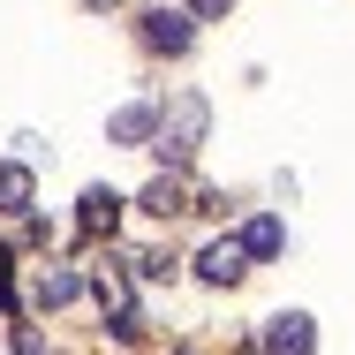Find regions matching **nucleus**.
I'll list each match as a JSON object with an SVG mask.
<instances>
[{
	"label": "nucleus",
	"instance_id": "12",
	"mask_svg": "<svg viewBox=\"0 0 355 355\" xmlns=\"http://www.w3.org/2000/svg\"><path fill=\"white\" fill-rule=\"evenodd\" d=\"M0 302H8V265H0Z\"/></svg>",
	"mask_w": 355,
	"mask_h": 355
},
{
	"label": "nucleus",
	"instance_id": "11",
	"mask_svg": "<svg viewBox=\"0 0 355 355\" xmlns=\"http://www.w3.org/2000/svg\"><path fill=\"white\" fill-rule=\"evenodd\" d=\"M189 15H234V0H189Z\"/></svg>",
	"mask_w": 355,
	"mask_h": 355
},
{
	"label": "nucleus",
	"instance_id": "3",
	"mask_svg": "<svg viewBox=\"0 0 355 355\" xmlns=\"http://www.w3.org/2000/svg\"><path fill=\"white\" fill-rule=\"evenodd\" d=\"M265 355H318V333H310V318H302V310H280V318L265 325Z\"/></svg>",
	"mask_w": 355,
	"mask_h": 355
},
{
	"label": "nucleus",
	"instance_id": "8",
	"mask_svg": "<svg viewBox=\"0 0 355 355\" xmlns=\"http://www.w3.org/2000/svg\"><path fill=\"white\" fill-rule=\"evenodd\" d=\"M61 302H76V272L46 265V272H38V310H61Z\"/></svg>",
	"mask_w": 355,
	"mask_h": 355
},
{
	"label": "nucleus",
	"instance_id": "10",
	"mask_svg": "<svg viewBox=\"0 0 355 355\" xmlns=\"http://www.w3.org/2000/svg\"><path fill=\"white\" fill-rule=\"evenodd\" d=\"M280 219H250V227H242V250H250V257H280Z\"/></svg>",
	"mask_w": 355,
	"mask_h": 355
},
{
	"label": "nucleus",
	"instance_id": "6",
	"mask_svg": "<svg viewBox=\"0 0 355 355\" xmlns=\"http://www.w3.org/2000/svg\"><path fill=\"white\" fill-rule=\"evenodd\" d=\"M137 205H144L151 219H174V212H189V189H182V182H174V166H166V174H159V182L144 189Z\"/></svg>",
	"mask_w": 355,
	"mask_h": 355
},
{
	"label": "nucleus",
	"instance_id": "13",
	"mask_svg": "<svg viewBox=\"0 0 355 355\" xmlns=\"http://www.w3.org/2000/svg\"><path fill=\"white\" fill-rule=\"evenodd\" d=\"M83 8H114V0H83Z\"/></svg>",
	"mask_w": 355,
	"mask_h": 355
},
{
	"label": "nucleus",
	"instance_id": "2",
	"mask_svg": "<svg viewBox=\"0 0 355 355\" xmlns=\"http://www.w3.org/2000/svg\"><path fill=\"white\" fill-rule=\"evenodd\" d=\"M189 23H197L189 8H151L144 15V46L151 53H189Z\"/></svg>",
	"mask_w": 355,
	"mask_h": 355
},
{
	"label": "nucleus",
	"instance_id": "1",
	"mask_svg": "<svg viewBox=\"0 0 355 355\" xmlns=\"http://www.w3.org/2000/svg\"><path fill=\"white\" fill-rule=\"evenodd\" d=\"M205 129H212V98H205V91H174V98H166V114H159V129H151L159 166H174V174H182V166L197 159Z\"/></svg>",
	"mask_w": 355,
	"mask_h": 355
},
{
	"label": "nucleus",
	"instance_id": "4",
	"mask_svg": "<svg viewBox=\"0 0 355 355\" xmlns=\"http://www.w3.org/2000/svg\"><path fill=\"white\" fill-rule=\"evenodd\" d=\"M151 129H159L151 106H114L106 114V144H151Z\"/></svg>",
	"mask_w": 355,
	"mask_h": 355
},
{
	"label": "nucleus",
	"instance_id": "7",
	"mask_svg": "<svg viewBox=\"0 0 355 355\" xmlns=\"http://www.w3.org/2000/svg\"><path fill=\"white\" fill-rule=\"evenodd\" d=\"M83 234H114V227H121V197H114V189H83Z\"/></svg>",
	"mask_w": 355,
	"mask_h": 355
},
{
	"label": "nucleus",
	"instance_id": "9",
	"mask_svg": "<svg viewBox=\"0 0 355 355\" xmlns=\"http://www.w3.org/2000/svg\"><path fill=\"white\" fill-rule=\"evenodd\" d=\"M23 205H31V166L8 159V166H0V212H23Z\"/></svg>",
	"mask_w": 355,
	"mask_h": 355
},
{
	"label": "nucleus",
	"instance_id": "5",
	"mask_svg": "<svg viewBox=\"0 0 355 355\" xmlns=\"http://www.w3.org/2000/svg\"><path fill=\"white\" fill-rule=\"evenodd\" d=\"M242 257H250L242 242H212V250L197 257V272H205L212 287H234V280H242Z\"/></svg>",
	"mask_w": 355,
	"mask_h": 355
}]
</instances>
